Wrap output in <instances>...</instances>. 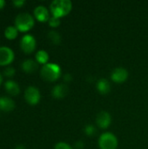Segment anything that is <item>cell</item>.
Here are the masks:
<instances>
[{"label": "cell", "instance_id": "6da1fadb", "mask_svg": "<svg viewBox=\"0 0 148 149\" xmlns=\"http://www.w3.org/2000/svg\"><path fill=\"white\" fill-rule=\"evenodd\" d=\"M72 9V3L70 0H54L50 5V10L52 16L58 18L69 14Z\"/></svg>", "mask_w": 148, "mask_h": 149}, {"label": "cell", "instance_id": "7a4b0ae2", "mask_svg": "<svg viewBox=\"0 0 148 149\" xmlns=\"http://www.w3.org/2000/svg\"><path fill=\"white\" fill-rule=\"evenodd\" d=\"M42 79L48 82L56 81L61 75V69L59 65L53 63H47L44 65L40 70Z\"/></svg>", "mask_w": 148, "mask_h": 149}, {"label": "cell", "instance_id": "3957f363", "mask_svg": "<svg viewBox=\"0 0 148 149\" xmlns=\"http://www.w3.org/2000/svg\"><path fill=\"white\" fill-rule=\"evenodd\" d=\"M34 25V18L33 17L27 13L23 12L18 14L15 18V27L17 31L24 32L31 30Z\"/></svg>", "mask_w": 148, "mask_h": 149}, {"label": "cell", "instance_id": "277c9868", "mask_svg": "<svg viewBox=\"0 0 148 149\" xmlns=\"http://www.w3.org/2000/svg\"><path fill=\"white\" fill-rule=\"evenodd\" d=\"M99 147L100 149H117L118 140L112 133H104L99 136Z\"/></svg>", "mask_w": 148, "mask_h": 149}, {"label": "cell", "instance_id": "5b68a950", "mask_svg": "<svg viewBox=\"0 0 148 149\" xmlns=\"http://www.w3.org/2000/svg\"><path fill=\"white\" fill-rule=\"evenodd\" d=\"M20 47L24 53L30 54L36 48V39L31 34H25L20 40Z\"/></svg>", "mask_w": 148, "mask_h": 149}, {"label": "cell", "instance_id": "8992f818", "mask_svg": "<svg viewBox=\"0 0 148 149\" xmlns=\"http://www.w3.org/2000/svg\"><path fill=\"white\" fill-rule=\"evenodd\" d=\"M24 99L31 106L37 105L40 100V92L35 86H29L24 91Z\"/></svg>", "mask_w": 148, "mask_h": 149}, {"label": "cell", "instance_id": "52a82bcc", "mask_svg": "<svg viewBox=\"0 0 148 149\" xmlns=\"http://www.w3.org/2000/svg\"><path fill=\"white\" fill-rule=\"evenodd\" d=\"M13 59L14 52L10 48L7 46L0 47V65H10L13 61Z\"/></svg>", "mask_w": 148, "mask_h": 149}, {"label": "cell", "instance_id": "ba28073f", "mask_svg": "<svg viewBox=\"0 0 148 149\" xmlns=\"http://www.w3.org/2000/svg\"><path fill=\"white\" fill-rule=\"evenodd\" d=\"M128 78V72L124 67H117L113 70L111 73V79L115 83H123Z\"/></svg>", "mask_w": 148, "mask_h": 149}, {"label": "cell", "instance_id": "9c48e42d", "mask_svg": "<svg viewBox=\"0 0 148 149\" xmlns=\"http://www.w3.org/2000/svg\"><path fill=\"white\" fill-rule=\"evenodd\" d=\"M112 122V117L110 113L106 111H101L97 114L96 124L99 128L106 129L107 128Z\"/></svg>", "mask_w": 148, "mask_h": 149}, {"label": "cell", "instance_id": "30bf717a", "mask_svg": "<svg viewBox=\"0 0 148 149\" xmlns=\"http://www.w3.org/2000/svg\"><path fill=\"white\" fill-rule=\"evenodd\" d=\"M69 93V86L66 84H58L51 90V95L54 99L62 100Z\"/></svg>", "mask_w": 148, "mask_h": 149}, {"label": "cell", "instance_id": "8fae6325", "mask_svg": "<svg viewBox=\"0 0 148 149\" xmlns=\"http://www.w3.org/2000/svg\"><path fill=\"white\" fill-rule=\"evenodd\" d=\"M34 16L39 22H46L50 19L49 10L44 5H38L34 9Z\"/></svg>", "mask_w": 148, "mask_h": 149}, {"label": "cell", "instance_id": "7c38bea8", "mask_svg": "<svg viewBox=\"0 0 148 149\" xmlns=\"http://www.w3.org/2000/svg\"><path fill=\"white\" fill-rule=\"evenodd\" d=\"M15 107V102L9 97H0V110L3 112H10Z\"/></svg>", "mask_w": 148, "mask_h": 149}, {"label": "cell", "instance_id": "4fadbf2b", "mask_svg": "<svg viewBox=\"0 0 148 149\" xmlns=\"http://www.w3.org/2000/svg\"><path fill=\"white\" fill-rule=\"evenodd\" d=\"M96 88L99 93L107 94L111 91V85L106 79H99L96 84Z\"/></svg>", "mask_w": 148, "mask_h": 149}, {"label": "cell", "instance_id": "5bb4252c", "mask_svg": "<svg viewBox=\"0 0 148 149\" xmlns=\"http://www.w3.org/2000/svg\"><path fill=\"white\" fill-rule=\"evenodd\" d=\"M22 69L24 72H27V73H32V72H35L38 68V62H36L35 60L33 59H26L24 60L23 63H22Z\"/></svg>", "mask_w": 148, "mask_h": 149}, {"label": "cell", "instance_id": "9a60e30c", "mask_svg": "<svg viewBox=\"0 0 148 149\" xmlns=\"http://www.w3.org/2000/svg\"><path fill=\"white\" fill-rule=\"evenodd\" d=\"M4 87H5L6 92L11 96H17L20 93L19 86L17 85V82L13 80H7L4 83Z\"/></svg>", "mask_w": 148, "mask_h": 149}, {"label": "cell", "instance_id": "2e32d148", "mask_svg": "<svg viewBox=\"0 0 148 149\" xmlns=\"http://www.w3.org/2000/svg\"><path fill=\"white\" fill-rule=\"evenodd\" d=\"M48 59H49V55L45 51L39 50V51L37 52V53H36V60H37L38 63L42 64L44 65L47 64Z\"/></svg>", "mask_w": 148, "mask_h": 149}, {"label": "cell", "instance_id": "e0dca14e", "mask_svg": "<svg viewBox=\"0 0 148 149\" xmlns=\"http://www.w3.org/2000/svg\"><path fill=\"white\" fill-rule=\"evenodd\" d=\"M47 38L53 45H59L61 43V36L56 31H50L47 34Z\"/></svg>", "mask_w": 148, "mask_h": 149}, {"label": "cell", "instance_id": "ac0fdd59", "mask_svg": "<svg viewBox=\"0 0 148 149\" xmlns=\"http://www.w3.org/2000/svg\"><path fill=\"white\" fill-rule=\"evenodd\" d=\"M17 29L15 26H8L4 30V36L8 39H14L17 36Z\"/></svg>", "mask_w": 148, "mask_h": 149}, {"label": "cell", "instance_id": "d6986e66", "mask_svg": "<svg viewBox=\"0 0 148 149\" xmlns=\"http://www.w3.org/2000/svg\"><path fill=\"white\" fill-rule=\"evenodd\" d=\"M84 132L85 134V135L89 136V137H92V136H94L97 133V128L95 126L92 125V124H88L84 128Z\"/></svg>", "mask_w": 148, "mask_h": 149}, {"label": "cell", "instance_id": "ffe728a7", "mask_svg": "<svg viewBox=\"0 0 148 149\" xmlns=\"http://www.w3.org/2000/svg\"><path fill=\"white\" fill-rule=\"evenodd\" d=\"M48 23H49V25L51 26V27H53V28H55V27H58V26H59V24H60V19L58 18V17H50V19L48 20Z\"/></svg>", "mask_w": 148, "mask_h": 149}, {"label": "cell", "instance_id": "44dd1931", "mask_svg": "<svg viewBox=\"0 0 148 149\" xmlns=\"http://www.w3.org/2000/svg\"><path fill=\"white\" fill-rule=\"evenodd\" d=\"M15 69L11 66H9L3 70V75L7 78H12L15 75Z\"/></svg>", "mask_w": 148, "mask_h": 149}, {"label": "cell", "instance_id": "7402d4cb", "mask_svg": "<svg viewBox=\"0 0 148 149\" xmlns=\"http://www.w3.org/2000/svg\"><path fill=\"white\" fill-rule=\"evenodd\" d=\"M54 149H73L72 147H71L69 144L65 142H58L55 145Z\"/></svg>", "mask_w": 148, "mask_h": 149}, {"label": "cell", "instance_id": "603a6c76", "mask_svg": "<svg viewBox=\"0 0 148 149\" xmlns=\"http://www.w3.org/2000/svg\"><path fill=\"white\" fill-rule=\"evenodd\" d=\"M85 143L82 141H78L74 143V148L75 149H84Z\"/></svg>", "mask_w": 148, "mask_h": 149}, {"label": "cell", "instance_id": "cb8c5ba5", "mask_svg": "<svg viewBox=\"0 0 148 149\" xmlns=\"http://www.w3.org/2000/svg\"><path fill=\"white\" fill-rule=\"evenodd\" d=\"M63 79H64V81H65V83H69V82H71V81L72 80V76L70 73H65V74L64 75Z\"/></svg>", "mask_w": 148, "mask_h": 149}, {"label": "cell", "instance_id": "d4e9b609", "mask_svg": "<svg viewBox=\"0 0 148 149\" xmlns=\"http://www.w3.org/2000/svg\"><path fill=\"white\" fill-rule=\"evenodd\" d=\"M24 3H25V2H24V0H14V1L12 2V3H13L16 7H21Z\"/></svg>", "mask_w": 148, "mask_h": 149}, {"label": "cell", "instance_id": "484cf974", "mask_svg": "<svg viewBox=\"0 0 148 149\" xmlns=\"http://www.w3.org/2000/svg\"><path fill=\"white\" fill-rule=\"evenodd\" d=\"M14 149H26V148H25L24 145H22V144H19V145H17V146L15 147V148Z\"/></svg>", "mask_w": 148, "mask_h": 149}, {"label": "cell", "instance_id": "4316f807", "mask_svg": "<svg viewBox=\"0 0 148 149\" xmlns=\"http://www.w3.org/2000/svg\"><path fill=\"white\" fill-rule=\"evenodd\" d=\"M4 4H5V2L3 1V0H0V9H2Z\"/></svg>", "mask_w": 148, "mask_h": 149}, {"label": "cell", "instance_id": "83f0119b", "mask_svg": "<svg viewBox=\"0 0 148 149\" xmlns=\"http://www.w3.org/2000/svg\"><path fill=\"white\" fill-rule=\"evenodd\" d=\"M2 80H3V78H2V75L0 74V84L2 83Z\"/></svg>", "mask_w": 148, "mask_h": 149}]
</instances>
